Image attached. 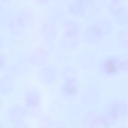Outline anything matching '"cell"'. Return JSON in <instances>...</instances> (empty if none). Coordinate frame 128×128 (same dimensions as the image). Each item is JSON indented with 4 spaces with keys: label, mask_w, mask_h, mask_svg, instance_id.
Instances as JSON below:
<instances>
[{
    "label": "cell",
    "mask_w": 128,
    "mask_h": 128,
    "mask_svg": "<svg viewBox=\"0 0 128 128\" xmlns=\"http://www.w3.org/2000/svg\"><path fill=\"white\" fill-rule=\"evenodd\" d=\"M75 87L70 83V81H69L67 85L66 86L65 90L66 92L69 94H72L74 93L76 90Z\"/></svg>",
    "instance_id": "obj_2"
},
{
    "label": "cell",
    "mask_w": 128,
    "mask_h": 128,
    "mask_svg": "<svg viewBox=\"0 0 128 128\" xmlns=\"http://www.w3.org/2000/svg\"><path fill=\"white\" fill-rule=\"evenodd\" d=\"M28 103L32 106H35L37 104V101L36 98L32 97L28 99Z\"/></svg>",
    "instance_id": "obj_3"
},
{
    "label": "cell",
    "mask_w": 128,
    "mask_h": 128,
    "mask_svg": "<svg viewBox=\"0 0 128 128\" xmlns=\"http://www.w3.org/2000/svg\"><path fill=\"white\" fill-rule=\"evenodd\" d=\"M118 62L113 59H110L104 63L103 69L106 73L111 74L116 73L119 67Z\"/></svg>",
    "instance_id": "obj_1"
}]
</instances>
